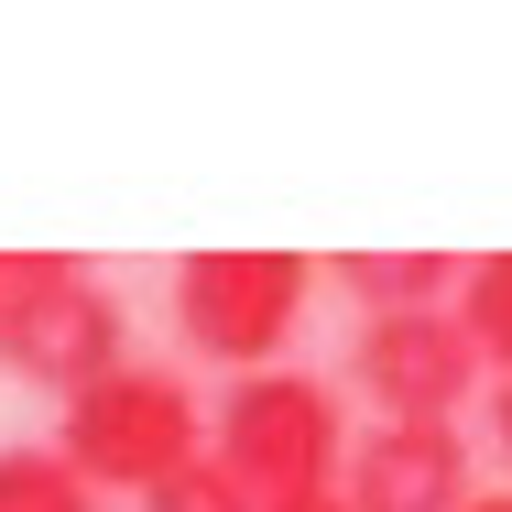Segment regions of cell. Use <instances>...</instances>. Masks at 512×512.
Instances as JSON below:
<instances>
[{"label":"cell","instance_id":"cell-12","mask_svg":"<svg viewBox=\"0 0 512 512\" xmlns=\"http://www.w3.org/2000/svg\"><path fill=\"white\" fill-rule=\"evenodd\" d=\"M469 512H512V491H480V502H469Z\"/></svg>","mask_w":512,"mask_h":512},{"label":"cell","instance_id":"cell-8","mask_svg":"<svg viewBox=\"0 0 512 512\" xmlns=\"http://www.w3.org/2000/svg\"><path fill=\"white\" fill-rule=\"evenodd\" d=\"M458 327H469V349H480V371L512 382V251H480V262H458Z\"/></svg>","mask_w":512,"mask_h":512},{"label":"cell","instance_id":"cell-10","mask_svg":"<svg viewBox=\"0 0 512 512\" xmlns=\"http://www.w3.org/2000/svg\"><path fill=\"white\" fill-rule=\"evenodd\" d=\"M142 512H251V502L229 491V469H218V458H186L175 480H153V491H142Z\"/></svg>","mask_w":512,"mask_h":512},{"label":"cell","instance_id":"cell-13","mask_svg":"<svg viewBox=\"0 0 512 512\" xmlns=\"http://www.w3.org/2000/svg\"><path fill=\"white\" fill-rule=\"evenodd\" d=\"M306 512H349V502H338V491H327V502H306Z\"/></svg>","mask_w":512,"mask_h":512},{"label":"cell","instance_id":"cell-11","mask_svg":"<svg viewBox=\"0 0 512 512\" xmlns=\"http://www.w3.org/2000/svg\"><path fill=\"white\" fill-rule=\"evenodd\" d=\"M480 425H491V447H502V469H512V382H491V414Z\"/></svg>","mask_w":512,"mask_h":512},{"label":"cell","instance_id":"cell-2","mask_svg":"<svg viewBox=\"0 0 512 512\" xmlns=\"http://www.w3.org/2000/svg\"><path fill=\"white\" fill-rule=\"evenodd\" d=\"M0 360L66 404L131 360V306L66 251H0Z\"/></svg>","mask_w":512,"mask_h":512},{"label":"cell","instance_id":"cell-4","mask_svg":"<svg viewBox=\"0 0 512 512\" xmlns=\"http://www.w3.org/2000/svg\"><path fill=\"white\" fill-rule=\"evenodd\" d=\"M306 295H316L306 251H186L175 262V338L218 371H284Z\"/></svg>","mask_w":512,"mask_h":512},{"label":"cell","instance_id":"cell-1","mask_svg":"<svg viewBox=\"0 0 512 512\" xmlns=\"http://www.w3.org/2000/svg\"><path fill=\"white\" fill-rule=\"evenodd\" d=\"M207 458L229 469V491L251 512H306L338 491V458H349V436H338V393L316 382V371H240L229 382V404L207 414Z\"/></svg>","mask_w":512,"mask_h":512},{"label":"cell","instance_id":"cell-5","mask_svg":"<svg viewBox=\"0 0 512 512\" xmlns=\"http://www.w3.org/2000/svg\"><path fill=\"white\" fill-rule=\"evenodd\" d=\"M349 393L371 404V425H458V404L480 393V349H469V327H458L447 306L360 316Z\"/></svg>","mask_w":512,"mask_h":512},{"label":"cell","instance_id":"cell-9","mask_svg":"<svg viewBox=\"0 0 512 512\" xmlns=\"http://www.w3.org/2000/svg\"><path fill=\"white\" fill-rule=\"evenodd\" d=\"M0 512H99V491L55 447H0Z\"/></svg>","mask_w":512,"mask_h":512},{"label":"cell","instance_id":"cell-3","mask_svg":"<svg viewBox=\"0 0 512 512\" xmlns=\"http://www.w3.org/2000/svg\"><path fill=\"white\" fill-rule=\"evenodd\" d=\"M55 458L88 480V491H153V480H175L186 458H207V414L197 393L164 371V360H120L109 382H88V393H66V414H55Z\"/></svg>","mask_w":512,"mask_h":512},{"label":"cell","instance_id":"cell-7","mask_svg":"<svg viewBox=\"0 0 512 512\" xmlns=\"http://www.w3.org/2000/svg\"><path fill=\"white\" fill-rule=\"evenodd\" d=\"M338 295L360 316H414V306H458V262L447 251H349Z\"/></svg>","mask_w":512,"mask_h":512},{"label":"cell","instance_id":"cell-6","mask_svg":"<svg viewBox=\"0 0 512 512\" xmlns=\"http://www.w3.org/2000/svg\"><path fill=\"white\" fill-rule=\"evenodd\" d=\"M338 502L349 512H469L480 458H469L458 425H371L338 458Z\"/></svg>","mask_w":512,"mask_h":512}]
</instances>
